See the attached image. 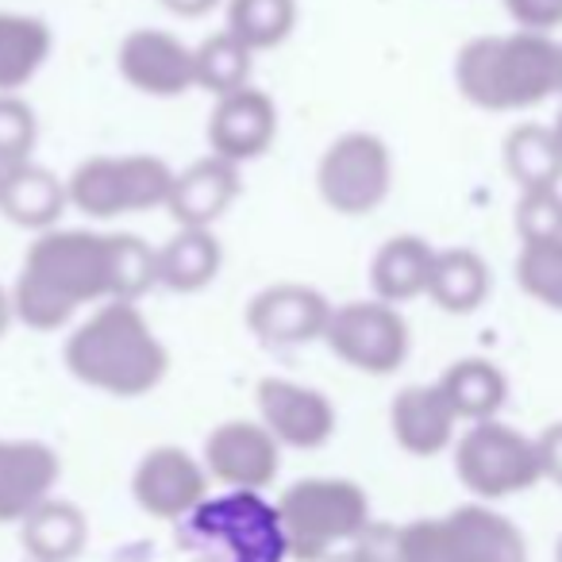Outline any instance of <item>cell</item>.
<instances>
[{
	"label": "cell",
	"instance_id": "cell-31",
	"mask_svg": "<svg viewBox=\"0 0 562 562\" xmlns=\"http://www.w3.org/2000/svg\"><path fill=\"white\" fill-rule=\"evenodd\" d=\"M393 559L397 562H467L447 516H424L393 531Z\"/></svg>",
	"mask_w": 562,
	"mask_h": 562
},
{
	"label": "cell",
	"instance_id": "cell-16",
	"mask_svg": "<svg viewBox=\"0 0 562 562\" xmlns=\"http://www.w3.org/2000/svg\"><path fill=\"white\" fill-rule=\"evenodd\" d=\"M63 462L40 439H0V524H24L50 501Z\"/></svg>",
	"mask_w": 562,
	"mask_h": 562
},
{
	"label": "cell",
	"instance_id": "cell-11",
	"mask_svg": "<svg viewBox=\"0 0 562 562\" xmlns=\"http://www.w3.org/2000/svg\"><path fill=\"white\" fill-rule=\"evenodd\" d=\"M331 301L316 285L301 281H278L266 285L250 297L247 305V328L266 347H301L324 339L331 321Z\"/></svg>",
	"mask_w": 562,
	"mask_h": 562
},
{
	"label": "cell",
	"instance_id": "cell-28",
	"mask_svg": "<svg viewBox=\"0 0 562 562\" xmlns=\"http://www.w3.org/2000/svg\"><path fill=\"white\" fill-rule=\"evenodd\" d=\"M297 27V0H227V32L247 50H273Z\"/></svg>",
	"mask_w": 562,
	"mask_h": 562
},
{
	"label": "cell",
	"instance_id": "cell-6",
	"mask_svg": "<svg viewBox=\"0 0 562 562\" xmlns=\"http://www.w3.org/2000/svg\"><path fill=\"white\" fill-rule=\"evenodd\" d=\"M178 173L155 155H97L66 178L70 209L89 220H116L132 212L166 209Z\"/></svg>",
	"mask_w": 562,
	"mask_h": 562
},
{
	"label": "cell",
	"instance_id": "cell-23",
	"mask_svg": "<svg viewBox=\"0 0 562 562\" xmlns=\"http://www.w3.org/2000/svg\"><path fill=\"white\" fill-rule=\"evenodd\" d=\"M55 32L27 12H0V93H20L47 66Z\"/></svg>",
	"mask_w": 562,
	"mask_h": 562
},
{
	"label": "cell",
	"instance_id": "cell-18",
	"mask_svg": "<svg viewBox=\"0 0 562 562\" xmlns=\"http://www.w3.org/2000/svg\"><path fill=\"white\" fill-rule=\"evenodd\" d=\"M235 196H239V166L209 155L173 178L166 209L178 220V227H212L232 209Z\"/></svg>",
	"mask_w": 562,
	"mask_h": 562
},
{
	"label": "cell",
	"instance_id": "cell-21",
	"mask_svg": "<svg viewBox=\"0 0 562 562\" xmlns=\"http://www.w3.org/2000/svg\"><path fill=\"white\" fill-rule=\"evenodd\" d=\"M467 562H528V539L524 531L485 501L459 505L447 513Z\"/></svg>",
	"mask_w": 562,
	"mask_h": 562
},
{
	"label": "cell",
	"instance_id": "cell-10",
	"mask_svg": "<svg viewBox=\"0 0 562 562\" xmlns=\"http://www.w3.org/2000/svg\"><path fill=\"white\" fill-rule=\"evenodd\" d=\"M116 70L135 93L170 101L196 89L193 47L162 27H135L120 40Z\"/></svg>",
	"mask_w": 562,
	"mask_h": 562
},
{
	"label": "cell",
	"instance_id": "cell-7",
	"mask_svg": "<svg viewBox=\"0 0 562 562\" xmlns=\"http://www.w3.org/2000/svg\"><path fill=\"white\" fill-rule=\"evenodd\" d=\"M454 474L485 505L528 493L543 482L536 439L501 420L470 424L462 431L454 443Z\"/></svg>",
	"mask_w": 562,
	"mask_h": 562
},
{
	"label": "cell",
	"instance_id": "cell-5",
	"mask_svg": "<svg viewBox=\"0 0 562 562\" xmlns=\"http://www.w3.org/2000/svg\"><path fill=\"white\" fill-rule=\"evenodd\" d=\"M186 543L209 562H281L290 554L278 505L247 490H232L189 513Z\"/></svg>",
	"mask_w": 562,
	"mask_h": 562
},
{
	"label": "cell",
	"instance_id": "cell-20",
	"mask_svg": "<svg viewBox=\"0 0 562 562\" xmlns=\"http://www.w3.org/2000/svg\"><path fill=\"white\" fill-rule=\"evenodd\" d=\"M436 266V247L420 235H393L378 247L370 262V285L374 297L385 305H405L413 297H424Z\"/></svg>",
	"mask_w": 562,
	"mask_h": 562
},
{
	"label": "cell",
	"instance_id": "cell-26",
	"mask_svg": "<svg viewBox=\"0 0 562 562\" xmlns=\"http://www.w3.org/2000/svg\"><path fill=\"white\" fill-rule=\"evenodd\" d=\"M428 297L451 316L474 313L490 297V266L482 262V255H474L467 247L436 250Z\"/></svg>",
	"mask_w": 562,
	"mask_h": 562
},
{
	"label": "cell",
	"instance_id": "cell-3",
	"mask_svg": "<svg viewBox=\"0 0 562 562\" xmlns=\"http://www.w3.org/2000/svg\"><path fill=\"white\" fill-rule=\"evenodd\" d=\"M462 101L485 112H524L562 93V43L539 32L477 35L454 58Z\"/></svg>",
	"mask_w": 562,
	"mask_h": 562
},
{
	"label": "cell",
	"instance_id": "cell-34",
	"mask_svg": "<svg viewBox=\"0 0 562 562\" xmlns=\"http://www.w3.org/2000/svg\"><path fill=\"white\" fill-rule=\"evenodd\" d=\"M505 9L520 32L551 35V27L562 24V0H505Z\"/></svg>",
	"mask_w": 562,
	"mask_h": 562
},
{
	"label": "cell",
	"instance_id": "cell-12",
	"mask_svg": "<svg viewBox=\"0 0 562 562\" xmlns=\"http://www.w3.org/2000/svg\"><path fill=\"white\" fill-rule=\"evenodd\" d=\"M209 470L181 447H150L132 474V497L155 520H186L204 505Z\"/></svg>",
	"mask_w": 562,
	"mask_h": 562
},
{
	"label": "cell",
	"instance_id": "cell-38",
	"mask_svg": "<svg viewBox=\"0 0 562 562\" xmlns=\"http://www.w3.org/2000/svg\"><path fill=\"white\" fill-rule=\"evenodd\" d=\"M554 135H559V147H562V112H559V120H554Z\"/></svg>",
	"mask_w": 562,
	"mask_h": 562
},
{
	"label": "cell",
	"instance_id": "cell-27",
	"mask_svg": "<svg viewBox=\"0 0 562 562\" xmlns=\"http://www.w3.org/2000/svg\"><path fill=\"white\" fill-rule=\"evenodd\" d=\"M505 170L524 193L536 189H559L562 181V147L554 127L520 124L505 139Z\"/></svg>",
	"mask_w": 562,
	"mask_h": 562
},
{
	"label": "cell",
	"instance_id": "cell-35",
	"mask_svg": "<svg viewBox=\"0 0 562 562\" xmlns=\"http://www.w3.org/2000/svg\"><path fill=\"white\" fill-rule=\"evenodd\" d=\"M536 447H539V467H543V482H554L562 490V420L539 431Z\"/></svg>",
	"mask_w": 562,
	"mask_h": 562
},
{
	"label": "cell",
	"instance_id": "cell-24",
	"mask_svg": "<svg viewBox=\"0 0 562 562\" xmlns=\"http://www.w3.org/2000/svg\"><path fill=\"white\" fill-rule=\"evenodd\" d=\"M89 520L74 501H43L24 524H20V543L35 562H74L86 551Z\"/></svg>",
	"mask_w": 562,
	"mask_h": 562
},
{
	"label": "cell",
	"instance_id": "cell-19",
	"mask_svg": "<svg viewBox=\"0 0 562 562\" xmlns=\"http://www.w3.org/2000/svg\"><path fill=\"white\" fill-rule=\"evenodd\" d=\"M70 204L66 181L55 178L47 166L24 162L12 170H0V216L16 227L43 235L58 227V216Z\"/></svg>",
	"mask_w": 562,
	"mask_h": 562
},
{
	"label": "cell",
	"instance_id": "cell-37",
	"mask_svg": "<svg viewBox=\"0 0 562 562\" xmlns=\"http://www.w3.org/2000/svg\"><path fill=\"white\" fill-rule=\"evenodd\" d=\"M16 321V305H12V290L0 285V336L9 331V324Z\"/></svg>",
	"mask_w": 562,
	"mask_h": 562
},
{
	"label": "cell",
	"instance_id": "cell-2",
	"mask_svg": "<svg viewBox=\"0 0 562 562\" xmlns=\"http://www.w3.org/2000/svg\"><path fill=\"white\" fill-rule=\"evenodd\" d=\"M63 359L81 385L120 401L147 397L170 370V351L135 301L97 305L89 321L70 331Z\"/></svg>",
	"mask_w": 562,
	"mask_h": 562
},
{
	"label": "cell",
	"instance_id": "cell-17",
	"mask_svg": "<svg viewBox=\"0 0 562 562\" xmlns=\"http://www.w3.org/2000/svg\"><path fill=\"white\" fill-rule=\"evenodd\" d=\"M390 428L401 451L416 459H436L454 443L459 416L447 405L439 385H405L390 405Z\"/></svg>",
	"mask_w": 562,
	"mask_h": 562
},
{
	"label": "cell",
	"instance_id": "cell-13",
	"mask_svg": "<svg viewBox=\"0 0 562 562\" xmlns=\"http://www.w3.org/2000/svg\"><path fill=\"white\" fill-rule=\"evenodd\" d=\"M255 401L258 420L270 428L281 447L316 451L336 436V405L313 385L290 382V378H262Z\"/></svg>",
	"mask_w": 562,
	"mask_h": 562
},
{
	"label": "cell",
	"instance_id": "cell-33",
	"mask_svg": "<svg viewBox=\"0 0 562 562\" xmlns=\"http://www.w3.org/2000/svg\"><path fill=\"white\" fill-rule=\"evenodd\" d=\"M516 227H520L524 239L562 235V193L559 189H536V193H524L520 209H516Z\"/></svg>",
	"mask_w": 562,
	"mask_h": 562
},
{
	"label": "cell",
	"instance_id": "cell-36",
	"mask_svg": "<svg viewBox=\"0 0 562 562\" xmlns=\"http://www.w3.org/2000/svg\"><path fill=\"white\" fill-rule=\"evenodd\" d=\"M166 12H173V16H181V20H201V16H209L212 9H216L220 0H158Z\"/></svg>",
	"mask_w": 562,
	"mask_h": 562
},
{
	"label": "cell",
	"instance_id": "cell-29",
	"mask_svg": "<svg viewBox=\"0 0 562 562\" xmlns=\"http://www.w3.org/2000/svg\"><path fill=\"white\" fill-rule=\"evenodd\" d=\"M193 66H196V89L220 97L239 93L250 86V70H255V50H247L232 32H216L193 47Z\"/></svg>",
	"mask_w": 562,
	"mask_h": 562
},
{
	"label": "cell",
	"instance_id": "cell-9",
	"mask_svg": "<svg viewBox=\"0 0 562 562\" xmlns=\"http://www.w3.org/2000/svg\"><path fill=\"white\" fill-rule=\"evenodd\" d=\"M324 344L336 359H344L359 374L385 378L405 367L408 359V321L401 316L397 305L385 301H347L331 308Z\"/></svg>",
	"mask_w": 562,
	"mask_h": 562
},
{
	"label": "cell",
	"instance_id": "cell-4",
	"mask_svg": "<svg viewBox=\"0 0 562 562\" xmlns=\"http://www.w3.org/2000/svg\"><path fill=\"white\" fill-rule=\"evenodd\" d=\"M285 547L297 562H324L370 531V497L351 477H301L278 497Z\"/></svg>",
	"mask_w": 562,
	"mask_h": 562
},
{
	"label": "cell",
	"instance_id": "cell-30",
	"mask_svg": "<svg viewBox=\"0 0 562 562\" xmlns=\"http://www.w3.org/2000/svg\"><path fill=\"white\" fill-rule=\"evenodd\" d=\"M516 281L531 301L562 313V235L524 239L516 255Z\"/></svg>",
	"mask_w": 562,
	"mask_h": 562
},
{
	"label": "cell",
	"instance_id": "cell-32",
	"mask_svg": "<svg viewBox=\"0 0 562 562\" xmlns=\"http://www.w3.org/2000/svg\"><path fill=\"white\" fill-rule=\"evenodd\" d=\"M40 120L35 109L20 93H0V170L32 162Z\"/></svg>",
	"mask_w": 562,
	"mask_h": 562
},
{
	"label": "cell",
	"instance_id": "cell-8",
	"mask_svg": "<svg viewBox=\"0 0 562 562\" xmlns=\"http://www.w3.org/2000/svg\"><path fill=\"white\" fill-rule=\"evenodd\" d=\"M393 189V155L382 135L344 132L316 162V193L339 216H370Z\"/></svg>",
	"mask_w": 562,
	"mask_h": 562
},
{
	"label": "cell",
	"instance_id": "cell-1",
	"mask_svg": "<svg viewBox=\"0 0 562 562\" xmlns=\"http://www.w3.org/2000/svg\"><path fill=\"white\" fill-rule=\"evenodd\" d=\"M158 285V250L127 232L50 227L20 262L12 305L32 331H58L86 305L139 301Z\"/></svg>",
	"mask_w": 562,
	"mask_h": 562
},
{
	"label": "cell",
	"instance_id": "cell-22",
	"mask_svg": "<svg viewBox=\"0 0 562 562\" xmlns=\"http://www.w3.org/2000/svg\"><path fill=\"white\" fill-rule=\"evenodd\" d=\"M220 266L224 247L212 227H178L158 247V285L173 293H201L216 281Z\"/></svg>",
	"mask_w": 562,
	"mask_h": 562
},
{
	"label": "cell",
	"instance_id": "cell-14",
	"mask_svg": "<svg viewBox=\"0 0 562 562\" xmlns=\"http://www.w3.org/2000/svg\"><path fill=\"white\" fill-rule=\"evenodd\" d=\"M204 470L232 490L258 493L278 477L281 443L262 420H224L204 439Z\"/></svg>",
	"mask_w": 562,
	"mask_h": 562
},
{
	"label": "cell",
	"instance_id": "cell-25",
	"mask_svg": "<svg viewBox=\"0 0 562 562\" xmlns=\"http://www.w3.org/2000/svg\"><path fill=\"white\" fill-rule=\"evenodd\" d=\"M439 390H443L447 405L454 408L459 424H485L497 420V413L508 401V382L490 359H459L443 370L439 378Z\"/></svg>",
	"mask_w": 562,
	"mask_h": 562
},
{
	"label": "cell",
	"instance_id": "cell-39",
	"mask_svg": "<svg viewBox=\"0 0 562 562\" xmlns=\"http://www.w3.org/2000/svg\"><path fill=\"white\" fill-rule=\"evenodd\" d=\"M554 562H562V536H559V547H554Z\"/></svg>",
	"mask_w": 562,
	"mask_h": 562
},
{
	"label": "cell",
	"instance_id": "cell-15",
	"mask_svg": "<svg viewBox=\"0 0 562 562\" xmlns=\"http://www.w3.org/2000/svg\"><path fill=\"white\" fill-rule=\"evenodd\" d=\"M209 155L224 158V162H255L270 150L278 139V104L270 93L247 86L239 93H227L216 101L209 116Z\"/></svg>",
	"mask_w": 562,
	"mask_h": 562
}]
</instances>
